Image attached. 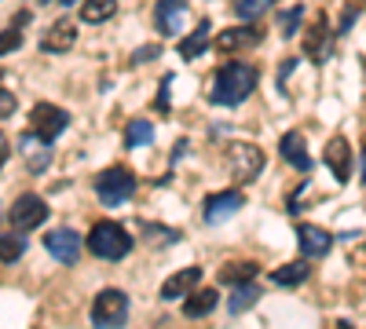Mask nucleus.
Returning <instances> with one entry per match:
<instances>
[{"label":"nucleus","instance_id":"7ed1b4c3","mask_svg":"<svg viewBox=\"0 0 366 329\" xmlns=\"http://www.w3.org/2000/svg\"><path fill=\"white\" fill-rule=\"evenodd\" d=\"M96 198H99V205H107V208H117V205H125L132 194H136V176L129 172V168H121V165H114V168H107V172H99L96 176Z\"/></svg>","mask_w":366,"mask_h":329},{"label":"nucleus","instance_id":"20e7f679","mask_svg":"<svg viewBox=\"0 0 366 329\" xmlns=\"http://www.w3.org/2000/svg\"><path fill=\"white\" fill-rule=\"evenodd\" d=\"M92 322L99 329H121L129 322V296L121 289H103L92 300Z\"/></svg>","mask_w":366,"mask_h":329},{"label":"nucleus","instance_id":"c85d7f7f","mask_svg":"<svg viewBox=\"0 0 366 329\" xmlns=\"http://www.w3.org/2000/svg\"><path fill=\"white\" fill-rule=\"evenodd\" d=\"M300 15H304V8H293V11H286V15H282V34H286V37L300 26Z\"/></svg>","mask_w":366,"mask_h":329},{"label":"nucleus","instance_id":"dca6fc26","mask_svg":"<svg viewBox=\"0 0 366 329\" xmlns=\"http://www.w3.org/2000/svg\"><path fill=\"white\" fill-rule=\"evenodd\" d=\"M279 151H282V158H286L297 172H308V168H312L308 143H304V136H300V132H286V136H282V143H279Z\"/></svg>","mask_w":366,"mask_h":329},{"label":"nucleus","instance_id":"f3484780","mask_svg":"<svg viewBox=\"0 0 366 329\" xmlns=\"http://www.w3.org/2000/svg\"><path fill=\"white\" fill-rule=\"evenodd\" d=\"M308 278H312V263L308 260H293V263H282V267H274V271H271V282L282 285V289L300 285V282H308Z\"/></svg>","mask_w":366,"mask_h":329},{"label":"nucleus","instance_id":"473e14b6","mask_svg":"<svg viewBox=\"0 0 366 329\" xmlns=\"http://www.w3.org/2000/svg\"><path fill=\"white\" fill-rule=\"evenodd\" d=\"M59 4H63V8H70V4H77V0H59Z\"/></svg>","mask_w":366,"mask_h":329},{"label":"nucleus","instance_id":"9b49d317","mask_svg":"<svg viewBox=\"0 0 366 329\" xmlns=\"http://www.w3.org/2000/svg\"><path fill=\"white\" fill-rule=\"evenodd\" d=\"M297 242H300V253L304 256L315 260V256H326L330 253L333 238H330V231H322L315 223H297Z\"/></svg>","mask_w":366,"mask_h":329},{"label":"nucleus","instance_id":"6ab92c4d","mask_svg":"<svg viewBox=\"0 0 366 329\" xmlns=\"http://www.w3.org/2000/svg\"><path fill=\"white\" fill-rule=\"evenodd\" d=\"M257 300H260V285H257V282H242V285H231V300H227V311H231V315H242V311H249Z\"/></svg>","mask_w":366,"mask_h":329},{"label":"nucleus","instance_id":"393cba45","mask_svg":"<svg viewBox=\"0 0 366 329\" xmlns=\"http://www.w3.org/2000/svg\"><path fill=\"white\" fill-rule=\"evenodd\" d=\"M205 44H209V22H202L191 37L179 41V55H183V59H198V55L205 51Z\"/></svg>","mask_w":366,"mask_h":329},{"label":"nucleus","instance_id":"ddd939ff","mask_svg":"<svg viewBox=\"0 0 366 329\" xmlns=\"http://www.w3.org/2000/svg\"><path fill=\"white\" fill-rule=\"evenodd\" d=\"M74 41H77V26L70 22V19H59L48 34H44V41H41V48L44 51H51V55H63V51H70L74 48Z\"/></svg>","mask_w":366,"mask_h":329},{"label":"nucleus","instance_id":"f03ea898","mask_svg":"<svg viewBox=\"0 0 366 329\" xmlns=\"http://www.w3.org/2000/svg\"><path fill=\"white\" fill-rule=\"evenodd\" d=\"M88 249L96 253L99 260H125V256L132 253V234L121 227V223L103 220V223L92 227V234H88Z\"/></svg>","mask_w":366,"mask_h":329},{"label":"nucleus","instance_id":"b1692460","mask_svg":"<svg viewBox=\"0 0 366 329\" xmlns=\"http://www.w3.org/2000/svg\"><path fill=\"white\" fill-rule=\"evenodd\" d=\"M304 48H308V55L315 59V63H322V59H326V51H330V29L319 22V26L312 29V34L304 37Z\"/></svg>","mask_w":366,"mask_h":329},{"label":"nucleus","instance_id":"a878e982","mask_svg":"<svg viewBox=\"0 0 366 329\" xmlns=\"http://www.w3.org/2000/svg\"><path fill=\"white\" fill-rule=\"evenodd\" d=\"M22 253H26L22 234H0V263H15Z\"/></svg>","mask_w":366,"mask_h":329},{"label":"nucleus","instance_id":"a211bd4d","mask_svg":"<svg viewBox=\"0 0 366 329\" xmlns=\"http://www.w3.org/2000/svg\"><path fill=\"white\" fill-rule=\"evenodd\" d=\"M217 300H220L217 289H191L187 300H183V315L187 318H205L212 308H217Z\"/></svg>","mask_w":366,"mask_h":329},{"label":"nucleus","instance_id":"9d476101","mask_svg":"<svg viewBox=\"0 0 366 329\" xmlns=\"http://www.w3.org/2000/svg\"><path fill=\"white\" fill-rule=\"evenodd\" d=\"M183 22H187V0H162V4L154 8V26L158 34L172 37L183 29Z\"/></svg>","mask_w":366,"mask_h":329},{"label":"nucleus","instance_id":"423d86ee","mask_svg":"<svg viewBox=\"0 0 366 329\" xmlns=\"http://www.w3.org/2000/svg\"><path fill=\"white\" fill-rule=\"evenodd\" d=\"M267 158L260 146L253 143H234L231 146V176H234V183H253V179L264 172Z\"/></svg>","mask_w":366,"mask_h":329},{"label":"nucleus","instance_id":"bb28decb","mask_svg":"<svg viewBox=\"0 0 366 329\" xmlns=\"http://www.w3.org/2000/svg\"><path fill=\"white\" fill-rule=\"evenodd\" d=\"M271 4H274V0H234V15L246 19V22H257Z\"/></svg>","mask_w":366,"mask_h":329},{"label":"nucleus","instance_id":"72a5a7b5","mask_svg":"<svg viewBox=\"0 0 366 329\" xmlns=\"http://www.w3.org/2000/svg\"><path fill=\"white\" fill-rule=\"evenodd\" d=\"M0 77H4V74H0Z\"/></svg>","mask_w":366,"mask_h":329},{"label":"nucleus","instance_id":"7c9ffc66","mask_svg":"<svg viewBox=\"0 0 366 329\" xmlns=\"http://www.w3.org/2000/svg\"><path fill=\"white\" fill-rule=\"evenodd\" d=\"M355 19H359V4H348V8H345V19H341V34L355 26Z\"/></svg>","mask_w":366,"mask_h":329},{"label":"nucleus","instance_id":"1a4fd4ad","mask_svg":"<svg viewBox=\"0 0 366 329\" xmlns=\"http://www.w3.org/2000/svg\"><path fill=\"white\" fill-rule=\"evenodd\" d=\"M322 158H326L333 179H337V183H348V179H352V143H348L345 136H333V139L326 143Z\"/></svg>","mask_w":366,"mask_h":329},{"label":"nucleus","instance_id":"4468645a","mask_svg":"<svg viewBox=\"0 0 366 329\" xmlns=\"http://www.w3.org/2000/svg\"><path fill=\"white\" fill-rule=\"evenodd\" d=\"M198 282H202V271H198V267H183V271H176V275L165 278L162 300H179V296H187L191 289H198Z\"/></svg>","mask_w":366,"mask_h":329},{"label":"nucleus","instance_id":"2eb2a0df","mask_svg":"<svg viewBox=\"0 0 366 329\" xmlns=\"http://www.w3.org/2000/svg\"><path fill=\"white\" fill-rule=\"evenodd\" d=\"M242 208V194L234 191H224V194H212L205 201V223H224L227 216H234Z\"/></svg>","mask_w":366,"mask_h":329},{"label":"nucleus","instance_id":"5701e85b","mask_svg":"<svg viewBox=\"0 0 366 329\" xmlns=\"http://www.w3.org/2000/svg\"><path fill=\"white\" fill-rule=\"evenodd\" d=\"M253 278H257V263H227V267H220L224 285H242V282H253Z\"/></svg>","mask_w":366,"mask_h":329},{"label":"nucleus","instance_id":"c756f323","mask_svg":"<svg viewBox=\"0 0 366 329\" xmlns=\"http://www.w3.org/2000/svg\"><path fill=\"white\" fill-rule=\"evenodd\" d=\"M11 113H15V96L11 92H0V121H8Z\"/></svg>","mask_w":366,"mask_h":329},{"label":"nucleus","instance_id":"39448f33","mask_svg":"<svg viewBox=\"0 0 366 329\" xmlns=\"http://www.w3.org/2000/svg\"><path fill=\"white\" fill-rule=\"evenodd\" d=\"M70 125V113L63 106H51V103H37L34 113H29V132H34L41 143H55V136Z\"/></svg>","mask_w":366,"mask_h":329},{"label":"nucleus","instance_id":"cd10ccee","mask_svg":"<svg viewBox=\"0 0 366 329\" xmlns=\"http://www.w3.org/2000/svg\"><path fill=\"white\" fill-rule=\"evenodd\" d=\"M15 48H22V34L11 26V29H4V34H0V55H8V51H15Z\"/></svg>","mask_w":366,"mask_h":329},{"label":"nucleus","instance_id":"f257e3e1","mask_svg":"<svg viewBox=\"0 0 366 329\" xmlns=\"http://www.w3.org/2000/svg\"><path fill=\"white\" fill-rule=\"evenodd\" d=\"M253 92H257V70L249 63H227L217 74V84H212V103L217 106H238Z\"/></svg>","mask_w":366,"mask_h":329},{"label":"nucleus","instance_id":"0eeeda50","mask_svg":"<svg viewBox=\"0 0 366 329\" xmlns=\"http://www.w3.org/2000/svg\"><path fill=\"white\" fill-rule=\"evenodd\" d=\"M15 234H26V231H34L48 220V201L41 194H22L15 205H11V213H8Z\"/></svg>","mask_w":366,"mask_h":329},{"label":"nucleus","instance_id":"aec40b11","mask_svg":"<svg viewBox=\"0 0 366 329\" xmlns=\"http://www.w3.org/2000/svg\"><path fill=\"white\" fill-rule=\"evenodd\" d=\"M37 143H41L37 136H29V132L22 136V154H26L29 168H34V172L41 176V172H44V168L51 165V151H48V143H44V146H37Z\"/></svg>","mask_w":366,"mask_h":329},{"label":"nucleus","instance_id":"4be33fe9","mask_svg":"<svg viewBox=\"0 0 366 329\" xmlns=\"http://www.w3.org/2000/svg\"><path fill=\"white\" fill-rule=\"evenodd\" d=\"M150 139H154V125L147 121V117H136V121H129V128H125V146H147Z\"/></svg>","mask_w":366,"mask_h":329},{"label":"nucleus","instance_id":"2f4dec72","mask_svg":"<svg viewBox=\"0 0 366 329\" xmlns=\"http://www.w3.org/2000/svg\"><path fill=\"white\" fill-rule=\"evenodd\" d=\"M4 161H8V143H4V136H0V168H4Z\"/></svg>","mask_w":366,"mask_h":329},{"label":"nucleus","instance_id":"f8f14e48","mask_svg":"<svg viewBox=\"0 0 366 329\" xmlns=\"http://www.w3.org/2000/svg\"><path fill=\"white\" fill-rule=\"evenodd\" d=\"M257 44H260V29L253 22L231 26L224 34H217V51H238V48H257Z\"/></svg>","mask_w":366,"mask_h":329},{"label":"nucleus","instance_id":"6e6552de","mask_svg":"<svg viewBox=\"0 0 366 329\" xmlns=\"http://www.w3.org/2000/svg\"><path fill=\"white\" fill-rule=\"evenodd\" d=\"M44 249L59 260V263H77L81 260V234L70 227H55L44 234Z\"/></svg>","mask_w":366,"mask_h":329},{"label":"nucleus","instance_id":"412c9836","mask_svg":"<svg viewBox=\"0 0 366 329\" xmlns=\"http://www.w3.org/2000/svg\"><path fill=\"white\" fill-rule=\"evenodd\" d=\"M114 11H117V0H84L81 19H84L88 26H99V22L114 19Z\"/></svg>","mask_w":366,"mask_h":329}]
</instances>
